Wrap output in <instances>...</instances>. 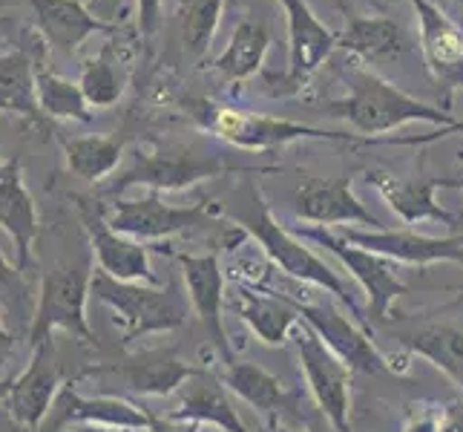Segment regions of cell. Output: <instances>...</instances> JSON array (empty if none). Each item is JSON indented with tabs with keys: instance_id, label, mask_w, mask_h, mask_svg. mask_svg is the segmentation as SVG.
Returning a JSON list of instances; mask_svg holds the SVG:
<instances>
[{
	"instance_id": "obj_1",
	"label": "cell",
	"mask_w": 463,
	"mask_h": 432,
	"mask_svg": "<svg viewBox=\"0 0 463 432\" xmlns=\"http://www.w3.org/2000/svg\"><path fill=\"white\" fill-rule=\"evenodd\" d=\"M328 116L345 119L365 139L389 133L406 121H432L443 130H463V121H455L446 110L411 99L380 75L363 70L351 75V95L328 104Z\"/></svg>"
},
{
	"instance_id": "obj_2",
	"label": "cell",
	"mask_w": 463,
	"mask_h": 432,
	"mask_svg": "<svg viewBox=\"0 0 463 432\" xmlns=\"http://www.w3.org/2000/svg\"><path fill=\"white\" fill-rule=\"evenodd\" d=\"M95 300L107 302L121 323V338L130 343L153 331H170L184 326L187 306L175 285H145V283H121L116 277L95 271L92 274Z\"/></svg>"
},
{
	"instance_id": "obj_3",
	"label": "cell",
	"mask_w": 463,
	"mask_h": 432,
	"mask_svg": "<svg viewBox=\"0 0 463 432\" xmlns=\"http://www.w3.org/2000/svg\"><path fill=\"white\" fill-rule=\"evenodd\" d=\"M95 271L84 265H63L41 280L38 306L29 326V349L52 343V331H70L81 343H95L87 323V297L92 294Z\"/></svg>"
},
{
	"instance_id": "obj_4",
	"label": "cell",
	"mask_w": 463,
	"mask_h": 432,
	"mask_svg": "<svg viewBox=\"0 0 463 432\" xmlns=\"http://www.w3.org/2000/svg\"><path fill=\"white\" fill-rule=\"evenodd\" d=\"M239 222H242V228L257 239V243L265 248L268 257L274 260L285 274H291L297 280H308L319 288H326V292L337 294L345 306L357 314V306H354V300H351L345 283L334 274V271L319 260L317 254H311L306 245H299L297 239L285 231L274 216H270L268 205H265V199L257 187H250V207L245 214H239Z\"/></svg>"
},
{
	"instance_id": "obj_5",
	"label": "cell",
	"mask_w": 463,
	"mask_h": 432,
	"mask_svg": "<svg viewBox=\"0 0 463 432\" xmlns=\"http://www.w3.org/2000/svg\"><path fill=\"white\" fill-rule=\"evenodd\" d=\"M194 116L207 127V130H213L219 139L239 144V148H248V150H268V148L288 144V141H297V139L369 141L360 133H326V130H317V127H308V124H294V121H282V119H270V116H257V113H248V110L211 104V101H196L194 104Z\"/></svg>"
},
{
	"instance_id": "obj_6",
	"label": "cell",
	"mask_w": 463,
	"mask_h": 432,
	"mask_svg": "<svg viewBox=\"0 0 463 432\" xmlns=\"http://www.w3.org/2000/svg\"><path fill=\"white\" fill-rule=\"evenodd\" d=\"M277 168H245L225 162L222 156H202L182 148L153 150V153H136V162L130 170H124L118 179L109 185V194H121V190L133 185H147L156 194L158 190H182L187 185H196L202 179H216L222 173H274Z\"/></svg>"
},
{
	"instance_id": "obj_7",
	"label": "cell",
	"mask_w": 463,
	"mask_h": 432,
	"mask_svg": "<svg viewBox=\"0 0 463 432\" xmlns=\"http://www.w3.org/2000/svg\"><path fill=\"white\" fill-rule=\"evenodd\" d=\"M199 372V366L184 363L175 349H147L121 363L87 366L75 375V380H101L104 389H113L116 383L124 392L136 395H173L182 389V383Z\"/></svg>"
},
{
	"instance_id": "obj_8",
	"label": "cell",
	"mask_w": 463,
	"mask_h": 432,
	"mask_svg": "<svg viewBox=\"0 0 463 432\" xmlns=\"http://www.w3.org/2000/svg\"><path fill=\"white\" fill-rule=\"evenodd\" d=\"M101 214L109 228L130 239H138V243H145V239H162V236L211 222V207H207V202L175 207L158 199V194H150L145 199H130V202L116 199L107 207H101Z\"/></svg>"
},
{
	"instance_id": "obj_9",
	"label": "cell",
	"mask_w": 463,
	"mask_h": 432,
	"mask_svg": "<svg viewBox=\"0 0 463 432\" xmlns=\"http://www.w3.org/2000/svg\"><path fill=\"white\" fill-rule=\"evenodd\" d=\"M294 343H297L299 363H302V370H306L317 407L323 409L328 424L337 432H351V421H348V372L351 370L306 323L299 326Z\"/></svg>"
},
{
	"instance_id": "obj_10",
	"label": "cell",
	"mask_w": 463,
	"mask_h": 432,
	"mask_svg": "<svg viewBox=\"0 0 463 432\" xmlns=\"http://www.w3.org/2000/svg\"><path fill=\"white\" fill-rule=\"evenodd\" d=\"M61 392V372L52 360V343L32 349L29 366L6 383L4 404L12 421L26 432H38L41 424L50 418L52 404Z\"/></svg>"
},
{
	"instance_id": "obj_11",
	"label": "cell",
	"mask_w": 463,
	"mask_h": 432,
	"mask_svg": "<svg viewBox=\"0 0 463 432\" xmlns=\"http://www.w3.org/2000/svg\"><path fill=\"white\" fill-rule=\"evenodd\" d=\"M306 239H314L323 248H328L331 254H337L343 260V265H348V271L360 280V285L369 294V306L374 320H386L389 317V306L394 302V297L406 294V285L397 280L394 265L389 257H380V254H372L365 248H357L345 243L340 234H331L326 228H297Z\"/></svg>"
},
{
	"instance_id": "obj_12",
	"label": "cell",
	"mask_w": 463,
	"mask_h": 432,
	"mask_svg": "<svg viewBox=\"0 0 463 432\" xmlns=\"http://www.w3.org/2000/svg\"><path fill=\"white\" fill-rule=\"evenodd\" d=\"M153 415L145 407H136L116 395H95L87 398L78 392L72 383L61 387L52 412L50 427L58 432L63 427L75 424H99V427H116V429H150Z\"/></svg>"
},
{
	"instance_id": "obj_13",
	"label": "cell",
	"mask_w": 463,
	"mask_h": 432,
	"mask_svg": "<svg viewBox=\"0 0 463 432\" xmlns=\"http://www.w3.org/2000/svg\"><path fill=\"white\" fill-rule=\"evenodd\" d=\"M288 14V46H291V61L288 72L282 78V95L297 92L308 78L317 72L331 50L337 46V35L326 29L317 21V14L308 9L306 0H279Z\"/></svg>"
},
{
	"instance_id": "obj_14",
	"label": "cell",
	"mask_w": 463,
	"mask_h": 432,
	"mask_svg": "<svg viewBox=\"0 0 463 432\" xmlns=\"http://www.w3.org/2000/svg\"><path fill=\"white\" fill-rule=\"evenodd\" d=\"M294 214L306 222H317L319 228L340 226V222H360L365 228H380V219L365 211V205L354 197L348 176L340 179H317L308 176L294 197Z\"/></svg>"
},
{
	"instance_id": "obj_15",
	"label": "cell",
	"mask_w": 463,
	"mask_h": 432,
	"mask_svg": "<svg viewBox=\"0 0 463 432\" xmlns=\"http://www.w3.org/2000/svg\"><path fill=\"white\" fill-rule=\"evenodd\" d=\"M84 228L90 234V245L95 260H99V271L116 277L121 283H145V285H162L150 268L147 248L107 226L101 207L95 211H84Z\"/></svg>"
},
{
	"instance_id": "obj_16",
	"label": "cell",
	"mask_w": 463,
	"mask_h": 432,
	"mask_svg": "<svg viewBox=\"0 0 463 432\" xmlns=\"http://www.w3.org/2000/svg\"><path fill=\"white\" fill-rule=\"evenodd\" d=\"M294 306L299 312L302 323L311 326L319 334V341H323L334 355L348 366V370L369 372V375L389 370L383 355L372 346V341L365 338L354 323H348L334 306H328V302L326 306H299V302H294Z\"/></svg>"
},
{
	"instance_id": "obj_17",
	"label": "cell",
	"mask_w": 463,
	"mask_h": 432,
	"mask_svg": "<svg viewBox=\"0 0 463 432\" xmlns=\"http://www.w3.org/2000/svg\"><path fill=\"white\" fill-rule=\"evenodd\" d=\"M182 265V274L190 292V302H194L196 314L202 317L204 329L211 331V341L219 349V355L225 358V366L233 363V351L228 343V331L222 326V292H225V277H222L219 257L216 254H173Z\"/></svg>"
},
{
	"instance_id": "obj_18",
	"label": "cell",
	"mask_w": 463,
	"mask_h": 432,
	"mask_svg": "<svg viewBox=\"0 0 463 432\" xmlns=\"http://www.w3.org/2000/svg\"><path fill=\"white\" fill-rule=\"evenodd\" d=\"M420 21V46L438 82L463 90V29L432 0H411Z\"/></svg>"
},
{
	"instance_id": "obj_19",
	"label": "cell",
	"mask_w": 463,
	"mask_h": 432,
	"mask_svg": "<svg viewBox=\"0 0 463 432\" xmlns=\"http://www.w3.org/2000/svg\"><path fill=\"white\" fill-rule=\"evenodd\" d=\"M345 243L365 248L372 254L389 260H401V263H414V265H429V263H440V260H458L463 263V236H418V234H406V231H354L345 228L340 231Z\"/></svg>"
},
{
	"instance_id": "obj_20",
	"label": "cell",
	"mask_w": 463,
	"mask_h": 432,
	"mask_svg": "<svg viewBox=\"0 0 463 432\" xmlns=\"http://www.w3.org/2000/svg\"><path fill=\"white\" fill-rule=\"evenodd\" d=\"M0 228L12 236L14 254H18V268L26 271L35 265L32 245H35L38 236V211H35V199H32V194L24 185L18 156H12L0 168Z\"/></svg>"
},
{
	"instance_id": "obj_21",
	"label": "cell",
	"mask_w": 463,
	"mask_h": 432,
	"mask_svg": "<svg viewBox=\"0 0 463 432\" xmlns=\"http://www.w3.org/2000/svg\"><path fill=\"white\" fill-rule=\"evenodd\" d=\"M38 29L43 41L63 55H75L92 32H116V24H107L87 9L84 0H32Z\"/></svg>"
},
{
	"instance_id": "obj_22",
	"label": "cell",
	"mask_w": 463,
	"mask_h": 432,
	"mask_svg": "<svg viewBox=\"0 0 463 432\" xmlns=\"http://www.w3.org/2000/svg\"><path fill=\"white\" fill-rule=\"evenodd\" d=\"M228 387L216 378L213 372L199 370L190 380L182 383L179 389V401L175 409L167 418L175 421H204V424H216L228 432H248V427L239 418V412L233 409V401L228 398Z\"/></svg>"
},
{
	"instance_id": "obj_23",
	"label": "cell",
	"mask_w": 463,
	"mask_h": 432,
	"mask_svg": "<svg viewBox=\"0 0 463 432\" xmlns=\"http://www.w3.org/2000/svg\"><path fill=\"white\" fill-rule=\"evenodd\" d=\"M369 182L380 190L386 202L394 207V214L409 226L423 219H438L446 226H455V216L435 202L438 187H458L452 179H429V182H403L386 170H369Z\"/></svg>"
},
{
	"instance_id": "obj_24",
	"label": "cell",
	"mask_w": 463,
	"mask_h": 432,
	"mask_svg": "<svg viewBox=\"0 0 463 432\" xmlns=\"http://www.w3.org/2000/svg\"><path fill=\"white\" fill-rule=\"evenodd\" d=\"M337 46L365 63H380L403 55L406 35L403 26L392 18H351L337 35Z\"/></svg>"
},
{
	"instance_id": "obj_25",
	"label": "cell",
	"mask_w": 463,
	"mask_h": 432,
	"mask_svg": "<svg viewBox=\"0 0 463 432\" xmlns=\"http://www.w3.org/2000/svg\"><path fill=\"white\" fill-rule=\"evenodd\" d=\"M35 72L32 55L26 50H9L0 53V113L38 119V90H35Z\"/></svg>"
},
{
	"instance_id": "obj_26",
	"label": "cell",
	"mask_w": 463,
	"mask_h": 432,
	"mask_svg": "<svg viewBox=\"0 0 463 432\" xmlns=\"http://www.w3.org/2000/svg\"><path fill=\"white\" fill-rule=\"evenodd\" d=\"M239 314L253 329V334L268 346H279L288 338V331L299 323V312L294 302L257 294L250 288L239 292Z\"/></svg>"
},
{
	"instance_id": "obj_27",
	"label": "cell",
	"mask_w": 463,
	"mask_h": 432,
	"mask_svg": "<svg viewBox=\"0 0 463 432\" xmlns=\"http://www.w3.org/2000/svg\"><path fill=\"white\" fill-rule=\"evenodd\" d=\"M222 383L239 395L242 401H248L253 409H260L265 415H274L282 407H288V392H285V383L270 375L268 370H262L260 363H248V360H233L228 363L225 378Z\"/></svg>"
},
{
	"instance_id": "obj_28",
	"label": "cell",
	"mask_w": 463,
	"mask_h": 432,
	"mask_svg": "<svg viewBox=\"0 0 463 432\" xmlns=\"http://www.w3.org/2000/svg\"><path fill=\"white\" fill-rule=\"evenodd\" d=\"M397 338L411 351H418L420 358L432 360L452 380L463 383V329L435 323L414 331H401Z\"/></svg>"
},
{
	"instance_id": "obj_29",
	"label": "cell",
	"mask_w": 463,
	"mask_h": 432,
	"mask_svg": "<svg viewBox=\"0 0 463 432\" xmlns=\"http://www.w3.org/2000/svg\"><path fill=\"white\" fill-rule=\"evenodd\" d=\"M270 46V35L262 24H239L228 50L216 58L213 67L228 78V82H242V78L253 75L265 61V53Z\"/></svg>"
},
{
	"instance_id": "obj_30",
	"label": "cell",
	"mask_w": 463,
	"mask_h": 432,
	"mask_svg": "<svg viewBox=\"0 0 463 432\" xmlns=\"http://www.w3.org/2000/svg\"><path fill=\"white\" fill-rule=\"evenodd\" d=\"M63 153L67 165L75 176L87 182H99L107 173H113L121 162L124 144L107 136H84V139H63Z\"/></svg>"
},
{
	"instance_id": "obj_31",
	"label": "cell",
	"mask_w": 463,
	"mask_h": 432,
	"mask_svg": "<svg viewBox=\"0 0 463 432\" xmlns=\"http://www.w3.org/2000/svg\"><path fill=\"white\" fill-rule=\"evenodd\" d=\"M35 90H38V104L41 113L52 119H75V121H90V104L81 92V84H72L67 78H61L50 70L35 72Z\"/></svg>"
},
{
	"instance_id": "obj_32",
	"label": "cell",
	"mask_w": 463,
	"mask_h": 432,
	"mask_svg": "<svg viewBox=\"0 0 463 432\" xmlns=\"http://www.w3.org/2000/svg\"><path fill=\"white\" fill-rule=\"evenodd\" d=\"M184 6V50L194 58H202L213 43L222 0H187Z\"/></svg>"
},
{
	"instance_id": "obj_33",
	"label": "cell",
	"mask_w": 463,
	"mask_h": 432,
	"mask_svg": "<svg viewBox=\"0 0 463 432\" xmlns=\"http://www.w3.org/2000/svg\"><path fill=\"white\" fill-rule=\"evenodd\" d=\"M109 46L99 55L84 63L81 72V92L90 107H113L121 99V82L116 75L113 61H109Z\"/></svg>"
},
{
	"instance_id": "obj_34",
	"label": "cell",
	"mask_w": 463,
	"mask_h": 432,
	"mask_svg": "<svg viewBox=\"0 0 463 432\" xmlns=\"http://www.w3.org/2000/svg\"><path fill=\"white\" fill-rule=\"evenodd\" d=\"M162 26V0H138V32L145 41H153V35Z\"/></svg>"
},
{
	"instance_id": "obj_35",
	"label": "cell",
	"mask_w": 463,
	"mask_h": 432,
	"mask_svg": "<svg viewBox=\"0 0 463 432\" xmlns=\"http://www.w3.org/2000/svg\"><path fill=\"white\" fill-rule=\"evenodd\" d=\"M21 268L18 265H9L6 257L0 254V297H6V294H21Z\"/></svg>"
},
{
	"instance_id": "obj_36",
	"label": "cell",
	"mask_w": 463,
	"mask_h": 432,
	"mask_svg": "<svg viewBox=\"0 0 463 432\" xmlns=\"http://www.w3.org/2000/svg\"><path fill=\"white\" fill-rule=\"evenodd\" d=\"M435 432H463V401L446 407L435 424Z\"/></svg>"
},
{
	"instance_id": "obj_37",
	"label": "cell",
	"mask_w": 463,
	"mask_h": 432,
	"mask_svg": "<svg viewBox=\"0 0 463 432\" xmlns=\"http://www.w3.org/2000/svg\"><path fill=\"white\" fill-rule=\"evenodd\" d=\"M147 432H199L190 421H175V418H156L150 421V429Z\"/></svg>"
},
{
	"instance_id": "obj_38",
	"label": "cell",
	"mask_w": 463,
	"mask_h": 432,
	"mask_svg": "<svg viewBox=\"0 0 463 432\" xmlns=\"http://www.w3.org/2000/svg\"><path fill=\"white\" fill-rule=\"evenodd\" d=\"M87 4L92 6V14L95 18H101V21H107V24H116V9H118V4L121 0H87Z\"/></svg>"
},
{
	"instance_id": "obj_39",
	"label": "cell",
	"mask_w": 463,
	"mask_h": 432,
	"mask_svg": "<svg viewBox=\"0 0 463 432\" xmlns=\"http://www.w3.org/2000/svg\"><path fill=\"white\" fill-rule=\"evenodd\" d=\"M12 334H9V329L4 326V317H0V372H4V366H6V360H9V351H12Z\"/></svg>"
},
{
	"instance_id": "obj_40",
	"label": "cell",
	"mask_w": 463,
	"mask_h": 432,
	"mask_svg": "<svg viewBox=\"0 0 463 432\" xmlns=\"http://www.w3.org/2000/svg\"><path fill=\"white\" fill-rule=\"evenodd\" d=\"M67 432H118L116 427H99V424H75Z\"/></svg>"
},
{
	"instance_id": "obj_41",
	"label": "cell",
	"mask_w": 463,
	"mask_h": 432,
	"mask_svg": "<svg viewBox=\"0 0 463 432\" xmlns=\"http://www.w3.org/2000/svg\"><path fill=\"white\" fill-rule=\"evenodd\" d=\"M270 432H294V429H279V427H277V429H270ZM308 432H337V429H334V427H331V429H323V427H311Z\"/></svg>"
},
{
	"instance_id": "obj_42",
	"label": "cell",
	"mask_w": 463,
	"mask_h": 432,
	"mask_svg": "<svg viewBox=\"0 0 463 432\" xmlns=\"http://www.w3.org/2000/svg\"><path fill=\"white\" fill-rule=\"evenodd\" d=\"M9 383V380H6ZM6 383H0V401H4V395H6Z\"/></svg>"
},
{
	"instance_id": "obj_43",
	"label": "cell",
	"mask_w": 463,
	"mask_h": 432,
	"mask_svg": "<svg viewBox=\"0 0 463 432\" xmlns=\"http://www.w3.org/2000/svg\"><path fill=\"white\" fill-rule=\"evenodd\" d=\"M458 187H463V179H458Z\"/></svg>"
},
{
	"instance_id": "obj_44",
	"label": "cell",
	"mask_w": 463,
	"mask_h": 432,
	"mask_svg": "<svg viewBox=\"0 0 463 432\" xmlns=\"http://www.w3.org/2000/svg\"><path fill=\"white\" fill-rule=\"evenodd\" d=\"M179 4H182V6H184V4H187V0H179Z\"/></svg>"
}]
</instances>
